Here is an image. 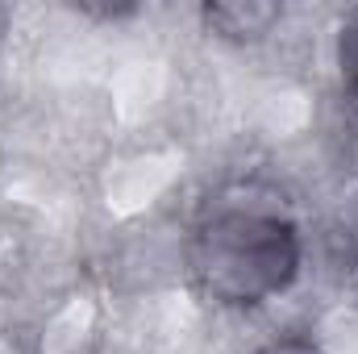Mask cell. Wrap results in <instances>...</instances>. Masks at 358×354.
<instances>
[{"label": "cell", "instance_id": "1", "mask_svg": "<svg viewBox=\"0 0 358 354\" xmlns=\"http://www.w3.org/2000/svg\"><path fill=\"white\" fill-rule=\"evenodd\" d=\"M296 229L275 213H221L200 229L196 271L225 304H259L296 275Z\"/></svg>", "mask_w": 358, "mask_h": 354}, {"label": "cell", "instance_id": "2", "mask_svg": "<svg viewBox=\"0 0 358 354\" xmlns=\"http://www.w3.org/2000/svg\"><path fill=\"white\" fill-rule=\"evenodd\" d=\"M338 55H342L346 80L358 88V13H350V21L342 25V46H338Z\"/></svg>", "mask_w": 358, "mask_h": 354}, {"label": "cell", "instance_id": "3", "mask_svg": "<svg viewBox=\"0 0 358 354\" xmlns=\"http://www.w3.org/2000/svg\"><path fill=\"white\" fill-rule=\"evenodd\" d=\"M263 354H317L308 342H279V346H271V351H263Z\"/></svg>", "mask_w": 358, "mask_h": 354}]
</instances>
